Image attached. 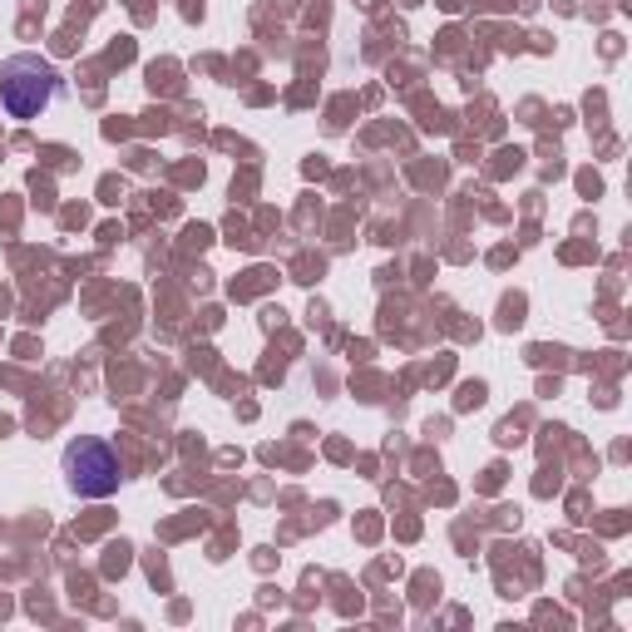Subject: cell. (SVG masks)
<instances>
[{"label":"cell","instance_id":"6da1fadb","mask_svg":"<svg viewBox=\"0 0 632 632\" xmlns=\"http://www.w3.org/2000/svg\"><path fill=\"white\" fill-rule=\"evenodd\" d=\"M54 89H60V75L40 54H11L0 65V109L11 119H40L50 109Z\"/></svg>","mask_w":632,"mask_h":632},{"label":"cell","instance_id":"7a4b0ae2","mask_svg":"<svg viewBox=\"0 0 632 632\" xmlns=\"http://www.w3.org/2000/svg\"><path fill=\"white\" fill-rule=\"evenodd\" d=\"M119 480H124V470L104 439L79 435L65 450V484L79 499H109V494H119Z\"/></svg>","mask_w":632,"mask_h":632}]
</instances>
